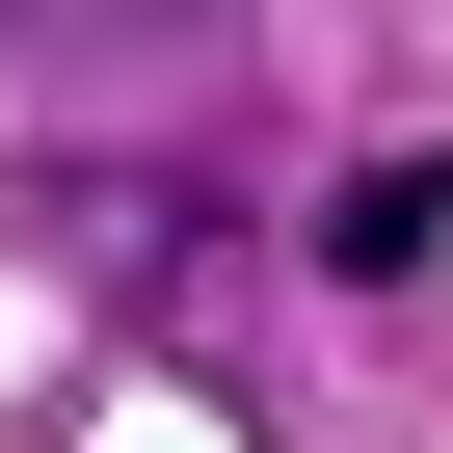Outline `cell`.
Returning <instances> with one entry per match:
<instances>
[{"mask_svg":"<svg viewBox=\"0 0 453 453\" xmlns=\"http://www.w3.org/2000/svg\"><path fill=\"white\" fill-rule=\"evenodd\" d=\"M320 241H347V267H453V160H373V187L320 213Z\"/></svg>","mask_w":453,"mask_h":453,"instance_id":"cell-1","label":"cell"}]
</instances>
